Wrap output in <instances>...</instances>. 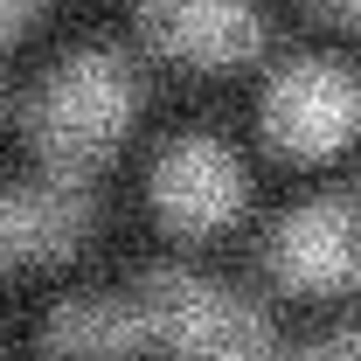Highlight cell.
<instances>
[{
    "mask_svg": "<svg viewBox=\"0 0 361 361\" xmlns=\"http://www.w3.org/2000/svg\"><path fill=\"white\" fill-rule=\"evenodd\" d=\"M146 348L139 299L118 292H70L49 313V361H133Z\"/></svg>",
    "mask_w": 361,
    "mask_h": 361,
    "instance_id": "obj_6",
    "label": "cell"
},
{
    "mask_svg": "<svg viewBox=\"0 0 361 361\" xmlns=\"http://www.w3.org/2000/svg\"><path fill=\"white\" fill-rule=\"evenodd\" d=\"M21 264V236H14V209H7V195H0V271Z\"/></svg>",
    "mask_w": 361,
    "mask_h": 361,
    "instance_id": "obj_8",
    "label": "cell"
},
{
    "mask_svg": "<svg viewBox=\"0 0 361 361\" xmlns=\"http://www.w3.org/2000/svg\"><path fill=\"white\" fill-rule=\"evenodd\" d=\"M146 28L195 70H236L264 49V14L250 0H146Z\"/></svg>",
    "mask_w": 361,
    "mask_h": 361,
    "instance_id": "obj_5",
    "label": "cell"
},
{
    "mask_svg": "<svg viewBox=\"0 0 361 361\" xmlns=\"http://www.w3.org/2000/svg\"><path fill=\"white\" fill-rule=\"evenodd\" d=\"M133 111H139L133 63H118L104 49L56 63V77L35 90V111H28L42 167H56V174H90L97 160H111V146L126 139Z\"/></svg>",
    "mask_w": 361,
    "mask_h": 361,
    "instance_id": "obj_1",
    "label": "cell"
},
{
    "mask_svg": "<svg viewBox=\"0 0 361 361\" xmlns=\"http://www.w3.org/2000/svg\"><path fill=\"white\" fill-rule=\"evenodd\" d=\"M243 160L229 153L223 139L195 133V139H174L153 167V209L160 223L180 229V236H216L243 216Z\"/></svg>",
    "mask_w": 361,
    "mask_h": 361,
    "instance_id": "obj_3",
    "label": "cell"
},
{
    "mask_svg": "<svg viewBox=\"0 0 361 361\" xmlns=\"http://www.w3.org/2000/svg\"><path fill=\"white\" fill-rule=\"evenodd\" d=\"M264 139L292 160H334L348 139L361 133V84L326 63V56H306V63H285L264 84Z\"/></svg>",
    "mask_w": 361,
    "mask_h": 361,
    "instance_id": "obj_2",
    "label": "cell"
},
{
    "mask_svg": "<svg viewBox=\"0 0 361 361\" xmlns=\"http://www.w3.org/2000/svg\"><path fill=\"white\" fill-rule=\"evenodd\" d=\"M0 361H7V355H0Z\"/></svg>",
    "mask_w": 361,
    "mask_h": 361,
    "instance_id": "obj_9",
    "label": "cell"
},
{
    "mask_svg": "<svg viewBox=\"0 0 361 361\" xmlns=\"http://www.w3.org/2000/svg\"><path fill=\"white\" fill-rule=\"evenodd\" d=\"M271 271L299 292H341L361 278V209L355 202H306L271 236Z\"/></svg>",
    "mask_w": 361,
    "mask_h": 361,
    "instance_id": "obj_4",
    "label": "cell"
},
{
    "mask_svg": "<svg viewBox=\"0 0 361 361\" xmlns=\"http://www.w3.org/2000/svg\"><path fill=\"white\" fill-rule=\"evenodd\" d=\"M35 7H42V0H0V49L28 28V14H35Z\"/></svg>",
    "mask_w": 361,
    "mask_h": 361,
    "instance_id": "obj_7",
    "label": "cell"
}]
</instances>
